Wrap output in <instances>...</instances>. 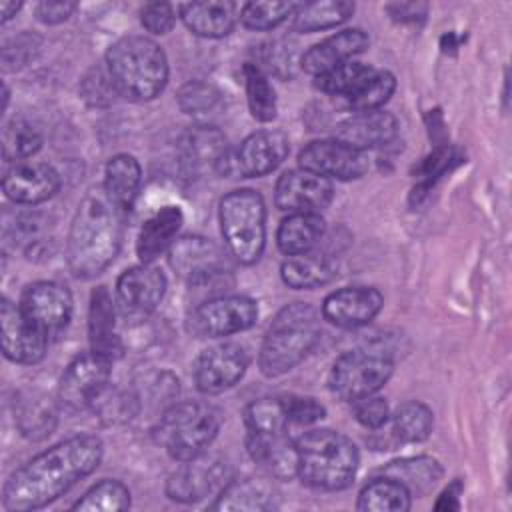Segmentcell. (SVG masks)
Masks as SVG:
<instances>
[{"mask_svg": "<svg viewBox=\"0 0 512 512\" xmlns=\"http://www.w3.org/2000/svg\"><path fill=\"white\" fill-rule=\"evenodd\" d=\"M396 78L388 70L368 68V72L358 80V84L348 92L346 102L354 112L378 110L394 92Z\"/></svg>", "mask_w": 512, "mask_h": 512, "instance_id": "36", "label": "cell"}, {"mask_svg": "<svg viewBox=\"0 0 512 512\" xmlns=\"http://www.w3.org/2000/svg\"><path fill=\"white\" fill-rule=\"evenodd\" d=\"M354 12V2L348 0H324L298 4L292 14V28L296 32H318L346 22Z\"/></svg>", "mask_w": 512, "mask_h": 512, "instance_id": "33", "label": "cell"}, {"mask_svg": "<svg viewBox=\"0 0 512 512\" xmlns=\"http://www.w3.org/2000/svg\"><path fill=\"white\" fill-rule=\"evenodd\" d=\"M460 490H462L460 482L450 484V486L440 494V498L436 500L434 508H436V510H458V508H460Z\"/></svg>", "mask_w": 512, "mask_h": 512, "instance_id": "52", "label": "cell"}, {"mask_svg": "<svg viewBox=\"0 0 512 512\" xmlns=\"http://www.w3.org/2000/svg\"><path fill=\"white\" fill-rule=\"evenodd\" d=\"M2 352L16 364H36L44 358L48 348V332L34 324L20 308V304L2 300L0 306Z\"/></svg>", "mask_w": 512, "mask_h": 512, "instance_id": "14", "label": "cell"}, {"mask_svg": "<svg viewBox=\"0 0 512 512\" xmlns=\"http://www.w3.org/2000/svg\"><path fill=\"white\" fill-rule=\"evenodd\" d=\"M412 494L400 482L382 476L368 482L360 494L356 508L362 512H406L410 510Z\"/></svg>", "mask_w": 512, "mask_h": 512, "instance_id": "34", "label": "cell"}, {"mask_svg": "<svg viewBox=\"0 0 512 512\" xmlns=\"http://www.w3.org/2000/svg\"><path fill=\"white\" fill-rule=\"evenodd\" d=\"M234 2H190L180 6V18L186 28L202 38L228 36L238 18Z\"/></svg>", "mask_w": 512, "mask_h": 512, "instance_id": "29", "label": "cell"}, {"mask_svg": "<svg viewBox=\"0 0 512 512\" xmlns=\"http://www.w3.org/2000/svg\"><path fill=\"white\" fill-rule=\"evenodd\" d=\"M140 22L152 34H166L174 28L176 14L174 8L166 2H150L142 6Z\"/></svg>", "mask_w": 512, "mask_h": 512, "instance_id": "48", "label": "cell"}, {"mask_svg": "<svg viewBox=\"0 0 512 512\" xmlns=\"http://www.w3.org/2000/svg\"><path fill=\"white\" fill-rule=\"evenodd\" d=\"M288 422L290 424H314L318 420L324 418L326 408L312 396H298V394H288V396H280Z\"/></svg>", "mask_w": 512, "mask_h": 512, "instance_id": "46", "label": "cell"}, {"mask_svg": "<svg viewBox=\"0 0 512 512\" xmlns=\"http://www.w3.org/2000/svg\"><path fill=\"white\" fill-rule=\"evenodd\" d=\"M22 8L20 2H0V20L2 24L8 22L12 16H16V12Z\"/></svg>", "mask_w": 512, "mask_h": 512, "instance_id": "53", "label": "cell"}, {"mask_svg": "<svg viewBox=\"0 0 512 512\" xmlns=\"http://www.w3.org/2000/svg\"><path fill=\"white\" fill-rule=\"evenodd\" d=\"M434 426L432 410L416 400L400 404L392 414V436L398 442H424Z\"/></svg>", "mask_w": 512, "mask_h": 512, "instance_id": "37", "label": "cell"}, {"mask_svg": "<svg viewBox=\"0 0 512 512\" xmlns=\"http://www.w3.org/2000/svg\"><path fill=\"white\" fill-rule=\"evenodd\" d=\"M142 170L134 156L116 154L104 168V192L122 210L128 212L138 196Z\"/></svg>", "mask_w": 512, "mask_h": 512, "instance_id": "31", "label": "cell"}, {"mask_svg": "<svg viewBox=\"0 0 512 512\" xmlns=\"http://www.w3.org/2000/svg\"><path fill=\"white\" fill-rule=\"evenodd\" d=\"M290 142L280 130H258L244 138L230 156V176L258 178L276 170L288 156Z\"/></svg>", "mask_w": 512, "mask_h": 512, "instance_id": "17", "label": "cell"}, {"mask_svg": "<svg viewBox=\"0 0 512 512\" xmlns=\"http://www.w3.org/2000/svg\"><path fill=\"white\" fill-rule=\"evenodd\" d=\"M388 12L396 20L416 22V18H424L426 6H422V4H390Z\"/></svg>", "mask_w": 512, "mask_h": 512, "instance_id": "51", "label": "cell"}, {"mask_svg": "<svg viewBox=\"0 0 512 512\" xmlns=\"http://www.w3.org/2000/svg\"><path fill=\"white\" fill-rule=\"evenodd\" d=\"M176 100H178V106L182 112L196 116V114H206V112L214 110L220 100V92L212 84L192 80V82H186L178 90Z\"/></svg>", "mask_w": 512, "mask_h": 512, "instance_id": "45", "label": "cell"}, {"mask_svg": "<svg viewBox=\"0 0 512 512\" xmlns=\"http://www.w3.org/2000/svg\"><path fill=\"white\" fill-rule=\"evenodd\" d=\"M334 196L332 180L322 178L310 170L296 168L284 172L274 188V204L278 210L294 212H318L330 204Z\"/></svg>", "mask_w": 512, "mask_h": 512, "instance_id": "18", "label": "cell"}, {"mask_svg": "<svg viewBox=\"0 0 512 512\" xmlns=\"http://www.w3.org/2000/svg\"><path fill=\"white\" fill-rule=\"evenodd\" d=\"M106 72L118 96L132 102H148L168 82V60L152 38L124 36L108 48Z\"/></svg>", "mask_w": 512, "mask_h": 512, "instance_id": "3", "label": "cell"}, {"mask_svg": "<svg viewBox=\"0 0 512 512\" xmlns=\"http://www.w3.org/2000/svg\"><path fill=\"white\" fill-rule=\"evenodd\" d=\"M370 66L348 60L344 64H338L330 70H326L324 74L314 76V84L318 90L326 92V94H334V96H348V92L358 84V80L368 72Z\"/></svg>", "mask_w": 512, "mask_h": 512, "instance_id": "44", "label": "cell"}, {"mask_svg": "<svg viewBox=\"0 0 512 512\" xmlns=\"http://www.w3.org/2000/svg\"><path fill=\"white\" fill-rule=\"evenodd\" d=\"M248 368V352L234 342L206 348L194 362V384L204 394H220L242 380Z\"/></svg>", "mask_w": 512, "mask_h": 512, "instance_id": "16", "label": "cell"}, {"mask_svg": "<svg viewBox=\"0 0 512 512\" xmlns=\"http://www.w3.org/2000/svg\"><path fill=\"white\" fill-rule=\"evenodd\" d=\"M18 426L28 438H44L56 426V410L46 398L28 400L22 404L18 414Z\"/></svg>", "mask_w": 512, "mask_h": 512, "instance_id": "43", "label": "cell"}, {"mask_svg": "<svg viewBox=\"0 0 512 512\" xmlns=\"http://www.w3.org/2000/svg\"><path fill=\"white\" fill-rule=\"evenodd\" d=\"M114 300L108 292L106 286H98L96 290H92L90 296V310H88V336H90V346L92 352L108 358V360H116L122 356L124 348L122 342L118 338V334L114 332Z\"/></svg>", "mask_w": 512, "mask_h": 512, "instance_id": "27", "label": "cell"}, {"mask_svg": "<svg viewBox=\"0 0 512 512\" xmlns=\"http://www.w3.org/2000/svg\"><path fill=\"white\" fill-rule=\"evenodd\" d=\"M124 214L104 192L92 188L72 218L68 232V266L78 278H94L116 258L122 246Z\"/></svg>", "mask_w": 512, "mask_h": 512, "instance_id": "2", "label": "cell"}, {"mask_svg": "<svg viewBox=\"0 0 512 512\" xmlns=\"http://www.w3.org/2000/svg\"><path fill=\"white\" fill-rule=\"evenodd\" d=\"M82 92H84V98H86L90 104H94V106L110 104V102L114 100V96H118L116 90H114V86H112V82H110L108 72H106V70L102 72L100 68L92 70V74H88V76L84 78Z\"/></svg>", "mask_w": 512, "mask_h": 512, "instance_id": "49", "label": "cell"}, {"mask_svg": "<svg viewBox=\"0 0 512 512\" xmlns=\"http://www.w3.org/2000/svg\"><path fill=\"white\" fill-rule=\"evenodd\" d=\"M172 270L190 286H206L228 274L224 252L204 236H182L168 250Z\"/></svg>", "mask_w": 512, "mask_h": 512, "instance_id": "11", "label": "cell"}, {"mask_svg": "<svg viewBox=\"0 0 512 512\" xmlns=\"http://www.w3.org/2000/svg\"><path fill=\"white\" fill-rule=\"evenodd\" d=\"M166 276L152 264H138L124 270L116 282V304L130 322L146 320L162 302Z\"/></svg>", "mask_w": 512, "mask_h": 512, "instance_id": "12", "label": "cell"}, {"mask_svg": "<svg viewBox=\"0 0 512 512\" xmlns=\"http://www.w3.org/2000/svg\"><path fill=\"white\" fill-rule=\"evenodd\" d=\"M370 44V38L364 30L360 28H348L342 32H336L322 42L314 44L304 52L300 58V66L304 72L318 76L324 74L326 70L344 64L352 60L356 54L364 52Z\"/></svg>", "mask_w": 512, "mask_h": 512, "instance_id": "24", "label": "cell"}, {"mask_svg": "<svg viewBox=\"0 0 512 512\" xmlns=\"http://www.w3.org/2000/svg\"><path fill=\"white\" fill-rule=\"evenodd\" d=\"M230 482V466L218 456L200 454L180 466L166 480V494L170 500L192 504L210 494H218Z\"/></svg>", "mask_w": 512, "mask_h": 512, "instance_id": "10", "label": "cell"}, {"mask_svg": "<svg viewBox=\"0 0 512 512\" xmlns=\"http://www.w3.org/2000/svg\"><path fill=\"white\" fill-rule=\"evenodd\" d=\"M20 308L44 332L54 334L70 322L72 294L58 282L40 280L24 288Z\"/></svg>", "mask_w": 512, "mask_h": 512, "instance_id": "19", "label": "cell"}, {"mask_svg": "<svg viewBox=\"0 0 512 512\" xmlns=\"http://www.w3.org/2000/svg\"><path fill=\"white\" fill-rule=\"evenodd\" d=\"M246 450L250 458L266 468L272 478L288 480L298 472V454L296 442L290 440L286 432L282 434H264L250 432L246 434Z\"/></svg>", "mask_w": 512, "mask_h": 512, "instance_id": "25", "label": "cell"}, {"mask_svg": "<svg viewBox=\"0 0 512 512\" xmlns=\"http://www.w3.org/2000/svg\"><path fill=\"white\" fill-rule=\"evenodd\" d=\"M352 412H354V418L358 420V424H362L364 428H370V430L382 428L390 418L388 402L376 394L354 400Z\"/></svg>", "mask_w": 512, "mask_h": 512, "instance_id": "47", "label": "cell"}, {"mask_svg": "<svg viewBox=\"0 0 512 512\" xmlns=\"http://www.w3.org/2000/svg\"><path fill=\"white\" fill-rule=\"evenodd\" d=\"M298 164L300 168L328 180H356L362 178L370 168L366 152L354 150L336 138L306 144L298 154Z\"/></svg>", "mask_w": 512, "mask_h": 512, "instance_id": "15", "label": "cell"}, {"mask_svg": "<svg viewBox=\"0 0 512 512\" xmlns=\"http://www.w3.org/2000/svg\"><path fill=\"white\" fill-rule=\"evenodd\" d=\"M296 2H248L240 10V20L250 30H272L296 12Z\"/></svg>", "mask_w": 512, "mask_h": 512, "instance_id": "42", "label": "cell"}, {"mask_svg": "<svg viewBox=\"0 0 512 512\" xmlns=\"http://www.w3.org/2000/svg\"><path fill=\"white\" fill-rule=\"evenodd\" d=\"M222 412L208 402H176L156 422L152 436L176 462L192 460L206 452L218 436Z\"/></svg>", "mask_w": 512, "mask_h": 512, "instance_id": "6", "label": "cell"}, {"mask_svg": "<svg viewBox=\"0 0 512 512\" xmlns=\"http://www.w3.org/2000/svg\"><path fill=\"white\" fill-rule=\"evenodd\" d=\"M102 454L104 444L94 434H76L50 446L10 474L2 490V506L8 512L48 506L92 474Z\"/></svg>", "mask_w": 512, "mask_h": 512, "instance_id": "1", "label": "cell"}, {"mask_svg": "<svg viewBox=\"0 0 512 512\" xmlns=\"http://www.w3.org/2000/svg\"><path fill=\"white\" fill-rule=\"evenodd\" d=\"M230 148L224 134L214 126H190L178 140V160L186 174L204 170L218 172Z\"/></svg>", "mask_w": 512, "mask_h": 512, "instance_id": "21", "label": "cell"}, {"mask_svg": "<svg viewBox=\"0 0 512 512\" xmlns=\"http://www.w3.org/2000/svg\"><path fill=\"white\" fill-rule=\"evenodd\" d=\"M2 188L16 204H40L58 192L60 176L48 164L22 162L6 172Z\"/></svg>", "mask_w": 512, "mask_h": 512, "instance_id": "23", "label": "cell"}, {"mask_svg": "<svg viewBox=\"0 0 512 512\" xmlns=\"http://www.w3.org/2000/svg\"><path fill=\"white\" fill-rule=\"evenodd\" d=\"M244 86H246V100L254 120L258 122H272L276 118V92L262 72L258 64H244Z\"/></svg>", "mask_w": 512, "mask_h": 512, "instance_id": "38", "label": "cell"}, {"mask_svg": "<svg viewBox=\"0 0 512 512\" xmlns=\"http://www.w3.org/2000/svg\"><path fill=\"white\" fill-rule=\"evenodd\" d=\"M320 312L308 302L286 304L272 318L258 354L260 372L268 378L290 372L316 346Z\"/></svg>", "mask_w": 512, "mask_h": 512, "instance_id": "5", "label": "cell"}, {"mask_svg": "<svg viewBox=\"0 0 512 512\" xmlns=\"http://www.w3.org/2000/svg\"><path fill=\"white\" fill-rule=\"evenodd\" d=\"M384 296L372 286H346L322 302V318L338 328L366 326L382 310Z\"/></svg>", "mask_w": 512, "mask_h": 512, "instance_id": "20", "label": "cell"}, {"mask_svg": "<svg viewBox=\"0 0 512 512\" xmlns=\"http://www.w3.org/2000/svg\"><path fill=\"white\" fill-rule=\"evenodd\" d=\"M74 510L82 512H118L130 508V490L118 480H102L88 488L84 496L74 502Z\"/></svg>", "mask_w": 512, "mask_h": 512, "instance_id": "39", "label": "cell"}, {"mask_svg": "<svg viewBox=\"0 0 512 512\" xmlns=\"http://www.w3.org/2000/svg\"><path fill=\"white\" fill-rule=\"evenodd\" d=\"M218 218L228 252L240 264L258 262L266 244L264 198L250 188L232 190L220 200Z\"/></svg>", "mask_w": 512, "mask_h": 512, "instance_id": "7", "label": "cell"}, {"mask_svg": "<svg viewBox=\"0 0 512 512\" xmlns=\"http://www.w3.org/2000/svg\"><path fill=\"white\" fill-rule=\"evenodd\" d=\"M76 8H78V4L68 2V0L40 2V4H36V18L44 24H58V22L68 20Z\"/></svg>", "mask_w": 512, "mask_h": 512, "instance_id": "50", "label": "cell"}, {"mask_svg": "<svg viewBox=\"0 0 512 512\" xmlns=\"http://www.w3.org/2000/svg\"><path fill=\"white\" fill-rule=\"evenodd\" d=\"M322 234L324 220L318 212H294L280 222L276 242L286 256H294L314 250Z\"/></svg>", "mask_w": 512, "mask_h": 512, "instance_id": "32", "label": "cell"}, {"mask_svg": "<svg viewBox=\"0 0 512 512\" xmlns=\"http://www.w3.org/2000/svg\"><path fill=\"white\" fill-rule=\"evenodd\" d=\"M182 220L184 216L178 206H164L144 222L136 240L140 264H152L162 252L170 250V246L176 242Z\"/></svg>", "mask_w": 512, "mask_h": 512, "instance_id": "28", "label": "cell"}, {"mask_svg": "<svg viewBox=\"0 0 512 512\" xmlns=\"http://www.w3.org/2000/svg\"><path fill=\"white\" fill-rule=\"evenodd\" d=\"M394 362L384 348H354L338 356L330 370V390L346 400L376 394L392 376Z\"/></svg>", "mask_w": 512, "mask_h": 512, "instance_id": "8", "label": "cell"}, {"mask_svg": "<svg viewBox=\"0 0 512 512\" xmlns=\"http://www.w3.org/2000/svg\"><path fill=\"white\" fill-rule=\"evenodd\" d=\"M112 360L96 354H78L64 370L58 384V400L68 410H84L94 406L108 388Z\"/></svg>", "mask_w": 512, "mask_h": 512, "instance_id": "9", "label": "cell"}, {"mask_svg": "<svg viewBox=\"0 0 512 512\" xmlns=\"http://www.w3.org/2000/svg\"><path fill=\"white\" fill-rule=\"evenodd\" d=\"M398 132V120L386 110L354 112L342 120L334 132V138L354 150L366 152L388 144Z\"/></svg>", "mask_w": 512, "mask_h": 512, "instance_id": "22", "label": "cell"}, {"mask_svg": "<svg viewBox=\"0 0 512 512\" xmlns=\"http://www.w3.org/2000/svg\"><path fill=\"white\" fill-rule=\"evenodd\" d=\"M278 490L268 478H240L230 480L210 504L212 510H240V512H262L278 506Z\"/></svg>", "mask_w": 512, "mask_h": 512, "instance_id": "26", "label": "cell"}, {"mask_svg": "<svg viewBox=\"0 0 512 512\" xmlns=\"http://www.w3.org/2000/svg\"><path fill=\"white\" fill-rule=\"evenodd\" d=\"M40 146H42V134L32 122L24 118H14L4 126L2 152L8 162L30 158L40 150Z\"/></svg>", "mask_w": 512, "mask_h": 512, "instance_id": "40", "label": "cell"}, {"mask_svg": "<svg viewBox=\"0 0 512 512\" xmlns=\"http://www.w3.org/2000/svg\"><path fill=\"white\" fill-rule=\"evenodd\" d=\"M258 320V304L240 294H222L202 302L192 316V328L200 336L220 338L248 330Z\"/></svg>", "mask_w": 512, "mask_h": 512, "instance_id": "13", "label": "cell"}, {"mask_svg": "<svg viewBox=\"0 0 512 512\" xmlns=\"http://www.w3.org/2000/svg\"><path fill=\"white\" fill-rule=\"evenodd\" d=\"M382 474L406 486L410 494H424L440 480L442 468L434 458L416 456L390 462L382 468Z\"/></svg>", "mask_w": 512, "mask_h": 512, "instance_id": "35", "label": "cell"}, {"mask_svg": "<svg viewBox=\"0 0 512 512\" xmlns=\"http://www.w3.org/2000/svg\"><path fill=\"white\" fill-rule=\"evenodd\" d=\"M336 262L318 250L288 256L280 266V276L286 286L296 290H312L328 284L336 276Z\"/></svg>", "mask_w": 512, "mask_h": 512, "instance_id": "30", "label": "cell"}, {"mask_svg": "<svg viewBox=\"0 0 512 512\" xmlns=\"http://www.w3.org/2000/svg\"><path fill=\"white\" fill-rule=\"evenodd\" d=\"M244 422L250 432L282 434L290 426L282 398H260L246 406Z\"/></svg>", "mask_w": 512, "mask_h": 512, "instance_id": "41", "label": "cell"}, {"mask_svg": "<svg viewBox=\"0 0 512 512\" xmlns=\"http://www.w3.org/2000/svg\"><path fill=\"white\" fill-rule=\"evenodd\" d=\"M298 476L316 490H344L358 472L360 454L356 444L342 432L316 428L304 432L296 440Z\"/></svg>", "mask_w": 512, "mask_h": 512, "instance_id": "4", "label": "cell"}]
</instances>
